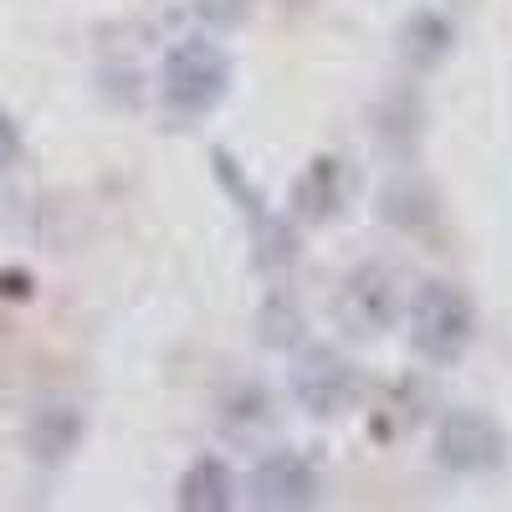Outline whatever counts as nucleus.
<instances>
[{
  "instance_id": "f257e3e1",
  "label": "nucleus",
  "mask_w": 512,
  "mask_h": 512,
  "mask_svg": "<svg viewBox=\"0 0 512 512\" xmlns=\"http://www.w3.org/2000/svg\"><path fill=\"white\" fill-rule=\"evenodd\" d=\"M231 88V62L226 52L216 47V41H205V36H190L180 41L175 52L164 57V72H159V98H164V113L169 118H200L210 113Z\"/></svg>"
},
{
  "instance_id": "f03ea898",
  "label": "nucleus",
  "mask_w": 512,
  "mask_h": 512,
  "mask_svg": "<svg viewBox=\"0 0 512 512\" xmlns=\"http://www.w3.org/2000/svg\"><path fill=\"white\" fill-rule=\"evenodd\" d=\"M410 338L425 359H456L472 338V303L451 282H425L410 308Z\"/></svg>"
},
{
  "instance_id": "7ed1b4c3",
  "label": "nucleus",
  "mask_w": 512,
  "mask_h": 512,
  "mask_svg": "<svg viewBox=\"0 0 512 512\" xmlns=\"http://www.w3.org/2000/svg\"><path fill=\"white\" fill-rule=\"evenodd\" d=\"M441 461L456 466V472H482V466L502 461V436L497 425L477 410H456L441 431Z\"/></svg>"
},
{
  "instance_id": "20e7f679",
  "label": "nucleus",
  "mask_w": 512,
  "mask_h": 512,
  "mask_svg": "<svg viewBox=\"0 0 512 512\" xmlns=\"http://www.w3.org/2000/svg\"><path fill=\"white\" fill-rule=\"evenodd\" d=\"M313 497V472L297 456H272L262 472H256V502H267V507H297V502H308Z\"/></svg>"
},
{
  "instance_id": "39448f33",
  "label": "nucleus",
  "mask_w": 512,
  "mask_h": 512,
  "mask_svg": "<svg viewBox=\"0 0 512 512\" xmlns=\"http://www.w3.org/2000/svg\"><path fill=\"white\" fill-rule=\"evenodd\" d=\"M231 502V477L216 456H205L190 466V477L180 482V507H226Z\"/></svg>"
},
{
  "instance_id": "423d86ee",
  "label": "nucleus",
  "mask_w": 512,
  "mask_h": 512,
  "mask_svg": "<svg viewBox=\"0 0 512 512\" xmlns=\"http://www.w3.org/2000/svg\"><path fill=\"white\" fill-rule=\"evenodd\" d=\"M16 154H21V139H16L11 118L0 113V169H11V164H16Z\"/></svg>"
}]
</instances>
